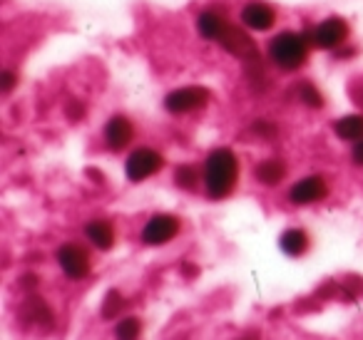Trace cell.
Returning a JSON list of instances; mask_svg holds the SVG:
<instances>
[{"mask_svg":"<svg viewBox=\"0 0 363 340\" xmlns=\"http://www.w3.org/2000/svg\"><path fill=\"white\" fill-rule=\"evenodd\" d=\"M219 45H222L229 55L237 57V60L247 62L249 70H257V67H262L257 42H254L252 35H247V30H242V28H237V26H232V23H229V26L224 28L222 35H219Z\"/></svg>","mask_w":363,"mask_h":340,"instance_id":"3","label":"cell"},{"mask_svg":"<svg viewBox=\"0 0 363 340\" xmlns=\"http://www.w3.org/2000/svg\"><path fill=\"white\" fill-rule=\"evenodd\" d=\"M351 157H353V164L363 166V140L353 142V152H351Z\"/></svg>","mask_w":363,"mask_h":340,"instance_id":"24","label":"cell"},{"mask_svg":"<svg viewBox=\"0 0 363 340\" xmlns=\"http://www.w3.org/2000/svg\"><path fill=\"white\" fill-rule=\"evenodd\" d=\"M21 318L26 320V323L35 325V328H52V323H55V313H52V308L48 305V300L40 298V295H28V298L23 300Z\"/></svg>","mask_w":363,"mask_h":340,"instance_id":"9","label":"cell"},{"mask_svg":"<svg viewBox=\"0 0 363 340\" xmlns=\"http://www.w3.org/2000/svg\"><path fill=\"white\" fill-rule=\"evenodd\" d=\"M269 55L284 70H296L306 62L308 57V45L306 38L298 35V33H281L272 40L269 45Z\"/></svg>","mask_w":363,"mask_h":340,"instance_id":"2","label":"cell"},{"mask_svg":"<svg viewBox=\"0 0 363 340\" xmlns=\"http://www.w3.org/2000/svg\"><path fill=\"white\" fill-rule=\"evenodd\" d=\"M13 85H16V75L13 72H3V92H11L13 90Z\"/></svg>","mask_w":363,"mask_h":340,"instance_id":"26","label":"cell"},{"mask_svg":"<svg viewBox=\"0 0 363 340\" xmlns=\"http://www.w3.org/2000/svg\"><path fill=\"white\" fill-rule=\"evenodd\" d=\"M142 335V320L135 315H127L115 325V340H140Z\"/></svg>","mask_w":363,"mask_h":340,"instance_id":"19","label":"cell"},{"mask_svg":"<svg viewBox=\"0 0 363 340\" xmlns=\"http://www.w3.org/2000/svg\"><path fill=\"white\" fill-rule=\"evenodd\" d=\"M179 229H182V224H179L177 216L157 214V216H152V219L145 224V229H142V244L164 246V244H169L177 234H179Z\"/></svg>","mask_w":363,"mask_h":340,"instance_id":"7","label":"cell"},{"mask_svg":"<svg viewBox=\"0 0 363 340\" xmlns=\"http://www.w3.org/2000/svg\"><path fill=\"white\" fill-rule=\"evenodd\" d=\"M239 340H259L257 335H244V338H239Z\"/></svg>","mask_w":363,"mask_h":340,"instance_id":"28","label":"cell"},{"mask_svg":"<svg viewBox=\"0 0 363 340\" xmlns=\"http://www.w3.org/2000/svg\"><path fill=\"white\" fill-rule=\"evenodd\" d=\"M162 166H164V157H162L160 152L152 149V147H140V149H135L130 157H127L125 174H127V179H130V181L140 184V181L155 176Z\"/></svg>","mask_w":363,"mask_h":340,"instance_id":"4","label":"cell"},{"mask_svg":"<svg viewBox=\"0 0 363 340\" xmlns=\"http://www.w3.org/2000/svg\"><path fill=\"white\" fill-rule=\"evenodd\" d=\"M328 196V184L323 176H303L301 181L289 189V201L296 206H306V204H316V201L326 199Z\"/></svg>","mask_w":363,"mask_h":340,"instance_id":"8","label":"cell"},{"mask_svg":"<svg viewBox=\"0 0 363 340\" xmlns=\"http://www.w3.org/2000/svg\"><path fill=\"white\" fill-rule=\"evenodd\" d=\"M239 179V162L232 149L219 147L204 162V186L212 199H224L234 191Z\"/></svg>","mask_w":363,"mask_h":340,"instance_id":"1","label":"cell"},{"mask_svg":"<svg viewBox=\"0 0 363 340\" xmlns=\"http://www.w3.org/2000/svg\"><path fill=\"white\" fill-rule=\"evenodd\" d=\"M333 132H336V137H341L346 142L363 140V115L341 117L338 122H333Z\"/></svg>","mask_w":363,"mask_h":340,"instance_id":"17","label":"cell"},{"mask_svg":"<svg viewBox=\"0 0 363 340\" xmlns=\"http://www.w3.org/2000/svg\"><path fill=\"white\" fill-rule=\"evenodd\" d=\"M254 176H257L264 186H277V184H281L284 176H286V164H284L281 159H264L257 164Z\"/></svg>","mask_w":363,"mask_h":340,"instance_id":"14","label":"cell"},{"mask_svg":"<svg viewBox=\"0 0 363 340\" xmlns=\"http://www.w3.org/2000/svg\"><path fill=\"white\" fill-rule=\"evenodd\" d=\"M351 100L363 110V82H353L351 85Z\"/></svg>","mask_w":363,"mask_h":340,"instance_id":"23","label":"cell"},{"mask_svg":"<svg viewBox=\"0 0 363 340\" xmlns=\"http://www.w3.org/2000/svg\"><path fill=\"white\" fill-rule=\"evenodd\" d=\"M127 308V300H125V295L120 293V290H107V295H105V300H102V305H100V313H102V318L105 320H112V318H117V315L122 313V310Z\"/></svg>","mask_w":363,"mask_h":340,"instance_id":"18","label":"cell"},{"mask_svg":"<svg viewBox=\"0 0 363 340\" xmlns=\"http://www.w3.org/2000/svg\"><path fill=\"white\" fill-rule=\"evenodd\" d=\"M174 181L179 189L194 191L199 186V169L194 164H182L174 169Z\"/></svg>","mask_w":363,"mask_h":340,"instance_id":"20","label":"cell"},{"mask_svg":"<svg viewBox=\"0 0 363 340\" xmlns=\"http://www.w3.org/2000/svg\"><path fill=\"white\" fill-rule=\"evenodd\" d=\"M57 264H60L62 273L72 280H80L90 276V254L82 249L80 244H65L57 249Z\"/></svg>","mask_w":363,"mask_h":340,"instance_id":"6","label":"cell"},{"mask_svg":"<svg viewBox=\"0 0 363 340\" xmlns=\"http://www.w3.org/2000/svg\"><path fill=\"white\" fill-rule=\"evenodd\" d=\"M132 137H135V127H132V122L127 120V117L117 115L105 125V142L110 149H115V152L125 149L132 142Z\"/></svg>","mask_w":363,"mask_h":340,"instance_id":"11","label":"cell"},{"mask_svg":"<svg viewBox=\"0 0 363 340\" xmlns=\"http://www.w3.org/2000/svg\"><path fill=\"white\" fill-rule=\"evenodd\" d=\"M254 132L262 137H277V127L269 125V122H254Z\"/></svg>","mask_w":363,"mask_h":340,"instance_id":"22","label":"cell"},{"mask_svg":"<svg viewBox=\"0 0 363 340\" xmlns=\"http://www.w3.org/2000/svg\"><path fill=\"white\" fill-rule=\"evenodd\" d=\"M209 97H212V92H209L207 87H199V85L179 87V90L169 92V95L164 97V107L172 115H187V112L202 110L209 102Z\"/></svg>","mask_w":363,"mask_h":340,"instance_id":"5","label":"cell"},{"mask_svg":"<svg viewBox=\"0 0 363 340\" xmlns=\"http://www.w3.org/2000/svg\"><path fill=\"white\" fill-rule=\"evenodd\" d=\"M298 100H301L306 107H311V110L323 107V97H321V92H318V87L308 85V82H303V85L298 87Z\"/></svg>","mask_w":363,"mask_h":340,"instance_id":"21","label":"cell"},{"mask_svg":"<svg viewBox=\"0 0 363 340\" xmlns=\"http://www.w3.org/2000/svg\"><path fill=\"white\" fill-rule=\"evenodd\" d=\"M199 33H202L207 40H219V35L224 33V28L229 26L227 18L222 16V13L217 11H204L202 16H199Z\"/></svg>","mask_w":363,"mask_h":340,"instance_id":"16","label":"cell"},{"mask_svg":"<svg viewBox=\"0 0 363 340\" xmlns=\"http://www.w3.org/2000/svg\"><path fill=\"white\" fill-rule=\"evenodd\" d=\"M85 234L100 251H110L112 246H115V229H112V224L105 219L90 221V224L85 226Z\"/></svg>","mask_w":363,"mask_h":340,"instance_id":"13","label":"cell"},{"mask_svg":"<svg viewBox=\"0 0 363 340\" xmlns=\"http://www.w3.org/2000/svg\"><path fill=\"white\" fill-rule=\"evenodd\" d=\"M279 246H281L284 254L289 256H303L308 251V236L303 229H286L279 239Z\"/></svg>","mask_w":363,"mask_h":340,"instance_id":"15","label":"cell"},{"mask_svg":"<svg viewBox=\"0 0 363 340\" xmlns=\"http://www.w3.org/2000/svg\"><path fill=\"white\" fill-rule=\"evenodd\" d=\"M67 115H70V120H72V122L82 120V117H85V107L77 105V102H72V105L67 107Z\"/></svg>","mask_w":363,"mask_h":340,"instance_id":"25","label":"cell"},{"mask_svg":"<svg viewBox=\"0 0 363 340\" xmlns=\"http://www.w3.org/2000/svg\"><path fill=\"white\" fill-rule=\"evenodd\" d=\"M346 38H348V23L341 21V18H328V21H323L313 30V45L323 47V50H331V47L341 45Z\"/></svg>","mask_w":363,"mask_h":340,"instance_id":"10","label":"cell"},{"mask_svg":"<svg viewBox=\"0 0 363 340\" xmlns=\"http://www.w3.org/2000/svg\"><path fill=\"white\" fill-rule=\"evenodd\" d=\"M242 21L247 28H252V30H272L274 23H277V16H274V11L269 6H264V3H249L247 8L242 11Z\"/></svg>","mask_w":363,"mask_h":340,"instance_id":"12","label":"cell"},{"mask_svg":"<svg viewBox=\"0 0 363 340\" xmlns=\"http://www.w3.org/2000/svg\"><path fill=\"white\" fill-rule=\"evenodd\" d=\"M21 283L26 285V290H33V288H38V283H40V280H38L35 276H26V278H23Z\"/></svg>","mask_w":363,"mask_h":340,"instance_id":"27","label":"cell"}]
</instances>
